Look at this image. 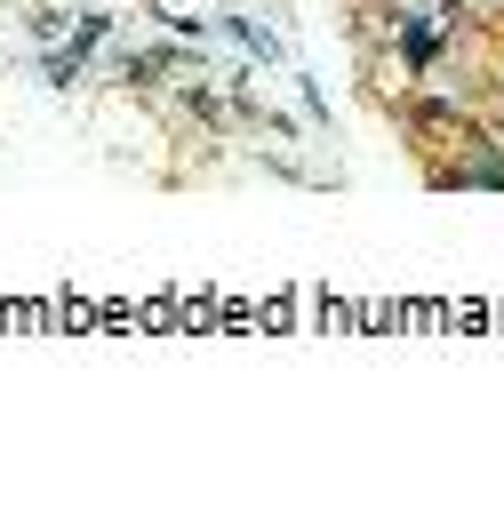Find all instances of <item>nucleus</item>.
I'll return each mask as SVG.
<instances>
[{
    "mask_svg": "<svg viewBox=\"0 0 504 512\" xmlns=\"http://www.w3.org/2000/svg\"><path fill=\"white\" fill-rule=\"evenodd\" d=\"M216 32H224V40H232V48H248V56H256V64H288V40H280V32H272V24H256V16H224V24H216Z\"/></svg>",
    "mask_w": 504,
    "mask_h": 512,
    "instance_id": "1",
    "label": "nucleus"
},
{
    "mask_svg": "<svg viewBox=\"0 0 504 512\" xmlns=\"http://www.w3.org/2000/svg\"><path fill=\"white\" fill-rule=\"evenodd\" d=\"M24 24H32V40H40V48H56V40L72 32V8H48V0H40V8H24Z\"/></svg>",
    "mask_w": 504,
    "mask_h": 512,
    "instance_id": "2",
    "label": "nucleus"
},
{
    "mask_svg": "<svg viewBox=\"0 0 504 512\" xmlns=\"http://www.w3.org/2000/svg\"><path fill=\"white\" fill-rule=\"evenodd\" d=\"M472 8H480V16H504V0H472Z\"/></svg>",
    "mask_w": 504,
    "mask_h": 512,
    "instance_id": "3",
    "label": "nucleus"
}]
</instances>
